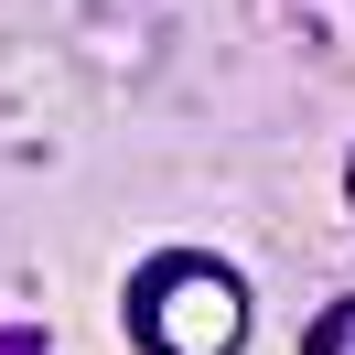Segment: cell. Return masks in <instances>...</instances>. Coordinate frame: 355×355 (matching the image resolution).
Instances as JSON below:
<instances>
[{
    "mask_svg": "<svg viewBox=\"0 0 355 355\" xmlns=\"http://www.w3.org/2000/svg\"><path fill=\"white\" fill-rule=\"evenodd\" d=\"M302 355H355V291L323 312V323H312V345H302Z\"/></svg>",
    "mask_w": 355,
    "mask_h": 355,
    "instance_id": "7a4b0ae2",
    "label": "cell"
},
{
    "mask_svg": "<svg viewBox=\"0 0 355 355\" xmlns=\"http://www.w3.org/2000/svg\"><path fill=\"white\" fill-rule=\"evenodd\" d=\"M345 194H355V162H345Z\"/></svg>",
    "mask_w": 355,
    "mask_h": 355,
    "instance_id": "277c9868",
    "label": "cell"
},
{
    "mask_svg": "<svg viewBox=\"0 0 355 355\" xmlns=\"http://www.w3.org/2000/svg\"><path fill=\"white\" fill-rule=\"evenodd\" d=\"M130 334L140 355H237L248 345V280L205 248H173L130 280Z\"/></svg>",
    "mask_w": 355,
    "mask_h": 355,
    "instance_id": "6da1fadb",
    "label": "cell"
},
{
    "mask_svg": "<svg viewBox=\"0 0 355 355\" xmlns=\"http://www.w3.org/2000/svg\"><path fill=\"white\" fill-rule=\"evenodd\" d=\"M0 355H44V334H33V323H11V334H0Z\"/></svg>",
    "mask_w": 355,
    "mask_h": 355,
    "instance_id": "3957f363",
    "label": "cell"
}]
</instances>
